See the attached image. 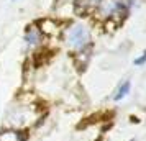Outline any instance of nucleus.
<instances>
[{
  "label": "nucleus",
  "instance_id": "1",
  "mask_svg": "<svg viewBox=\"0 0 146 141\" xmlns=\"http://www.w3.org/2000/svg\"><path fill=\"white\" fill-rule=\"evenodd\" d=\"M66 44L76 53L90 49V46H92L90 30L82 23H72L66 30Z\"/></svg>",
  "mask_w": 146,
  "mask_h": 141
},
{
  "label": "nucleus",
  "instance_id": "2",
  "mask_svg": "<svg viewBox=\"0 0 146 141\" xmlns=\"http://www.w3.org/2000/svg\"><path fill=\"white\" fill-rule=\"evenodd\" d=\"M38 118V112L35 110L33 105H18L12 107L7 113V123L10 128H18L25 130L28 125H31Z\"/></svg>",
  "mask_w": 146,
  "mask_h": 141
},
{
  "label": "nucleus",
  "instance_id": "3",
  "mask_svg": "<svg viewBox=\"0 0 146 141\" xmlns=\"http://www.w3.org/2000/svg\"><path fill=\"white\" fill-rule=\"evenodd\" d=\"M28 133L25 130H18V128H5L0 130V141H27Z\"/></svg>",
  "mask_w": 146,
  "mask_h": 141
},
{
  "label": "nucleus",
  "instance_id": "4",
  "mask_svg": "<svg viewBox=\"0 0 146 141\" xmlns=\"http://www.w3.org/2000/svg\"><path fill=\"white\" fill-rule=\"evenodd\" d=\"M41 41H43V33H41L40 28L28 26L27 33H25V44H27V48L33 49V48L40 46Z\"/></svg>",
  "mask_w": 146,
  "mask_h": 141
},
{
  "label": "nucleus",
  "instance_id": "5",
  "mask_svg": "<svg viewBox=\"0 0 146 141\" xmlns=\"http://www.w3.org/2000/svg\"><path fill=\"white\" fill-rule=\"evenodd\" d=\"M130 90H131V82L130 81H123L121 84H120L118 87H117V90H115V94H113V102H120L123 100L126 95L130 94Z\"/></svg>",
  "mask_w": 146,
  "mask_h": 141
},
{
  "label": "nucleus",
  "instance_id": "6",
  "mask_svg": "<svg viewBox=\"0 0 146 141\" xmlns=\"http://www.w3.org/2000/svg\"><path fill=\"white\" fill-rule=\"evenodd\" d=\"M100 0H77L76 2V8L77 10H82V13H86L89 10H94V8H97Z\"/></svg>",
  "mask_w": 146,
  "mask_h": 141
},
{
  "label": "nucleus",
  "instance_id": "7",
  "mask_svg": "<svg viewBox=\"0 0 146 141\" xmlns=\"http://www.w3.org/2000/svg\"><path fill=\"white\" fill-rule=\"evenodd\" d=\"M133 64H135V66H145L146 64V51H143L141 56H138L136 59L133 61Z\"/></svg>",
  "mask_w": 146,
  "mask_h": 141
},
{
  "label": "nucleus",
  "instance_id": "8",
  "mask_svg": "<svg viewBox=\"0 0 146 141\" xmlns=\"http://www.w3.org/2000/svg\"><path fill=\"white\" fill-rule=\"evenodd\" d=\"M130 141H135V140H130Z\"/></svg>",
  "mask_w": 146,
  "mask_h": 141
}]
</instances>
